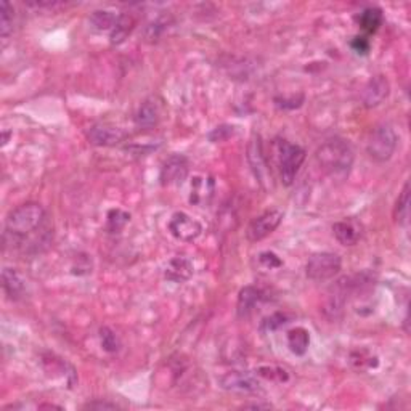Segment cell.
Returning a JSON list of instances; mask_svg holds the SVG:
<instances>
[{
	"label": "cell",
	"instance_id": "1",
	"mask_svg": "<svg viewBox=\"0 0 411 411\" xmlns=\"http://www.w3.org/2000/svg\"><path fill=\"white\" fill-rule=\"evenodd\" d=\"M45 209L39 202H26L13 209L5 222V239L12 241L13 248H23L45 222Z\"/></svg>",
	"mask_w": 411,
	"mask_h": 411
},
{
	"label": "cell",
	"instance_id": "2",
	"mask_svg": "<svg viewBox=\"0 0 411 411\" xmlns=\"http://www.w3.org/2000/svg\"><path fill=\"white\" fill-rule=\"evenodd\" d=\"M319 168L335 180H344L353 168L355 154L350 145L342 138H331L319 147L315 153Z\"/></svg>",
	"mask_w": 411,
	"mask_h": 411
},
{
	"label": "cell",
	"instance_id": "3",
	"mask_svg": "<svg viewBox=\"0 0 411 411\" xmlns=\"http://www.w3.org/2000/svg\"><path fill=\"white\" fill-rule=\"evenodd\" d=\"M398 137L394 127L387 122L379 124L369 135L366 143V153L374 163H387L397 150Z\"/></svg>",
	"mask_w": 411,
	"mask_h": 411
},
{
	"label": "cell",
	"instance_id": "4",
	"mask_svg": "<svg viewBox=\"0 0 411 411\" xmlns=\"http://www.w3.org/2000/svg\"><path fill=\"white\" fill-rule=\"evenodd\" d=\"M305 161V150L299 145H293L289 142L278 143V163H280V175H282L283 185L289 186L294 184L296 177L299 174L300 166Z\"/></svg>",
	"mask_w": 411,
	"mask_h": 411
},
{
	"label": "cell",
	"instance_id": "5",
	"mask_svg": "<svg viewBox=\"0 0 411 411\" xmlns=\"http://www.w3.org/2000/svg\"><path fill=\"white\" fill-rule=\"evenodd\" d=\"M342 268V260L335 252H316L305 265V275L312 282L332 280Z\"/></svg>",
	"mask_w": 411,
	"mask_h": 411
},
{
	"label": "cell",
	"instance_id": "6",
	"mask_svg": "<svg viewBox=\"0 0 411 411\" xmlns=\"http://www.w3.org/2000/svg\"><path fill=\"white\" fill-rule=\"evenodd\" d=\"M168 230L179 241L191 243L201 236L202 225L186 212H175L168 222Z\"/></svg>",
	"mask_w": 411,
	"mask_h": 411
},
{
	"label": "cell",
	"instance_id": "7",
	"mask_svg": "<svg viewBox=\"0 0 411 411\" xmlns=\"http://www.w3.org/2000/svg\"><path fill=\"white\" fill-rule=\"evenodd\" d=\"M282 220H283L282 211L272 209V211L264 212V214H260L259 217L252 218V222L249 223L248 230H246V238L249 239V241L257 243V241H260V239L272 235V233L280 227Z\"/></svg>",
	"mask_w": 411,
	"mask_h": 411
},
{
	"label": "cell",
	"instance_id": "8",
	"mask_svg": "<svg viewBox=\"0 0 411 411\" xmlns=\"http://www.w3.org/2000/svg\"><path fill=\"white\" fill-rule=\"evenodd\" d=\"M352 294V280L350 277H344L332 284V288L328 293L326 303H325V314L330 319H337L348 300V296Z\"/></svg>",
	"mask_w": 411,
	"mask_h": 411
},
{
	"label": "cell",
	"instance_id": "9",
	"mask_svg": "<svg viewBox=\"0 0 411 411\" xmlns=\"http://www.w3.org/2000/svg\"><path fill=\"white\" fill-rule=\"evenodd\" d=\"M188 159L182 154H172L164 161L161 168V184L164 186H179L188 177Z\"/></svg>",
	"mask_w": 411,
	"mask_h": 411
},
{
	"label": "cell",
	"instance_id": "10",
	"mask_svg": "<svg viewBox=\"0 0 411 411\" xmlns=\"http://www.w3.org/2000/svg\"><path fill=\"white\" fill-rule=\"evenodd\" d=\"M218 384L223 390L233 394H254L259 390V379L256 374L246 371H230L218 379Z\"/></svg>",
	"mask_w": 411,
	"mask_h": 411
},
{
	"label": "cell",
	"instance_id": "11",
	"mask_svg": "<svg viewBox=\"0 0 411 411\" xmlns=\"http://www.w3.org/2000/svg\"><path fill=\"white\" fill-rule=\"evenodd\" d=\"M126 138V132L121 127L108 122H98L87 132L88 143L93 147H116Z\"/></svg>",
	"mask_w": 411,
	"mask_h": 411
},
{
	"label": "cell",
	"instance_id": "12",
	"mask_svg": "<svg viewBox=\"0 0 411 411\" xmlns=\"http://www.w3.org/2000/svg\"><path fill=\"white\" fill-rule=\"evenodd\" d=\"M390 93V84L386 76H373L362 92V103L365 108H376L386 100Z\"/></svg>",
	"mask_w": 411,
	"mask_h": 411
},
{
	"label": "cell",
	"instance_id": "13",
	"mask_svg": "<svg viewBox=\"0 0 411 411\" xmlns=\"http://www.w3.org/2000/svg\"><path fill=\"white\" fill-rule=\"evenodd\" d=\"M163 118V103L156 97H150L140 103L135 113V124L140 129H154Z\"/></svg>",
	"mask_w": 411,
	"mask_h": 411
},
{
	"label": "cell",
	"instance_id": "14",
	"mask_svg": "<svg viewBox=\"0 0 411 411\" xmlns=\"http://www.w3.org/2000/svg\"><path fill=\"white\" fill-rule=\"evenodd\" d=\"M214 190L216 184L209 175H195L190 180V204L206 206L212 200V196H214Z\"/></svg>",
	"mask_w": 411,
	"mask_h": 411
},
{
	"label": "cell",
	"instance_id": "15",
	"mask_svg": "<svg viewBox=\"0 0 411 411\" xmlns=\"http://www.w3.org/2000/svg\"><path fill=\"white\" fill-rule=\"evenodd\" d=\"M248 161L251 164L254 174L259 179L260 184L268 182V168H267V159H265L264 150H262V140L259 135H254L251 142L248 145Z\"/></svg>",
	"mask_w": 411,
	"mask_h": 411
},
{
	"label": "cell",
	"instance_id": "16",
	"mask_svg": "<svg viewBox=\"0 0 411 411\" xmlns=\"http://www.w3.org/2000/svg\"><path fill=\"white\" fill-rule=\"evenodd\" d=\"M362 223L355 218H344L332 225V233L342 246H353L362 238Z\"/></svg>",
	"mask_w": 411,
	"mask_h": 411
},
{
	"label": "cell",
	"instance_id": "17",
	"mask_svg": "<svg viewBox=\"0 0 411 411\" xmlns=\"http://www.w3.org/2000/svg\"><path fill=\"white\" fill-rule=\"evenodd\" d=\"M193 272L195 268L190 259H186L184 256H177L170 259L168 265H166L164 277L166 280H169V282L179 284L188 282V280L193 277Z\"/></svg>",
	"mask_w": 411,
	"mask_h": 411
},
{
	"label": "cell",
	"instance_id": "18",
	"mask_svg": "<svg viewBox=\"0 0 411 411\" xmlns=\"http://www.w3.org/2000/svg\"><path fill=\"white\" fill-rule=\"evenodd\" d=\"M2 286L12 300H19L26 293V280L17 268L5 267L2 270Z\"/></svg>",
	"mask_w": 411,
	"mask_h": 411
},
{
	"label": "cell",
	"instance_id": "19",
	"mask_svg": "<svg viewBox=\"0 0 411 411\" xmlns=\"http://www.w3.org/2000/svg\"><path fill=\"white\" fill-rule=\"evenodd\" d=\"M135 26H137V18L132 13H121L113 31L109 33V42L113 45H121L122 42H126V39H129V35L134 33Z\"/></svg>",
	"mask_w": 411,
	"mask_h": 411
},
{
	"label": "cell",
	"instance_id": "20",
	"mask_svg": "<svg viewBox=\"0 0 411 411\" xmlns=\"http://www.w3.org/2000/svg\"><path fill=\"white\" fill-rule=\"evenodd\" d=\"M260 299H262V291L257 289L256 286H246V288L239 291L236 304L239 319H246V316L251 315V312L256 309Z\"/></svg>",
	"mask_w": 411,
	"mask_h": 411
},
{
	"label": "cell",
	"instance_id": "21",
	"mask_svg": "<svg viewBox=\"0 0 411 411\" xmlns=\"http://www.w3.org/2000/svg\"><path fill=\"white\" fill-rule=\"evenodd\" d=\"M288 347L289 350L294 353V355L298 357H303L309 350V346H310V335L309 331L305 330V328H293V330L288 331Z\"/></svg>",
	"mask_w": 411,
	"mask_h": 411
},
{
	"label": "cell",
	"instance_id": "22",
	"mask_svg": "<svg viewBox=\"0 0 411 411\" xmlns=\"http://www.w3.org/2000/svg\"><path fill=\"white\" fill-rule=\"evenodd\" d=\"M382 23H384L382 12L376 7L365 8L360 13V17H358V24H360V28L365 31L366 34L378 33V29L381 28Z\"/></svg>",
	"mask_w": 411,
	"mask_h": 411
},
{
	"label": "cell",
	"instance_id": "23",
	"mask_svg": "<svg viewBox=\"0 0 411 411\" xmlns=\"http://www.w3.org/2000/svg\"><path fill=\"white\" fill-rule=\"evenodd\" d=\"M408 217H410V184L407 182V184L403 185L402 193H400L397 198V202H395L394 218L398 225L407 227Z\"/></svg>",
	"mask_w": 411,
	"mask_h": 411
},
{
	"label": "cell",
	"instance_id": "24",
	"mask_svg": "<svg viewBox=\"0 0 411 411\" xmlns=\"http://www.w3.org/2000/svg\"><path fill=\"white\" fill-rule=\"evenodd\" d=\"M118 17L119 15L109 12V10H97V12H93L90 15V18H88V22H90L92 28L97 29V31H109L111 33L114 24L118 22Z\"/></svg>",
	"mask_w": 411,
	"mask_h": 411
},
{
	"label": "cell",
	"instance_id": "25",
	"mask_svg": "<svg viewBox=\"0 0 411 411\" xmlns=\"http://www.w3.org/2000/svg\"><path fill=\"white\" fill-rule=\"evenodd\" d=\"M130 222V214L122 209H111L106 216V232L121 233Z\"/></svg>",
	"mask_w": 411,
	"mask_h": 411
},
{
	"label": "cell",
	"instance_id": "26",
	"mask_svg": "<svg viewBox=\"0 0 411 411\" xmlns=\"http://www.w3.org/2000/svg\"><path fill=\"white\" fill-rule=\"evenodd\" d=\"M15 24V10L8 2H2L0 7V34L3 39H7L13 33Z\"/></svg>",
	"mask_w": 411,
	"mask_h": 411
},
{
	"label": "cell",
	"instance_id": "27",
	"mask_svg": "<svg viewBox=\"0 0 411 411\" xmlns=\"http://www.w3.org/2000/svg\"><path fill=\"white\" fill-rule=\"evenodd\" d=\"M100 342L103 350L108 353H118L122 347V342L119 339V336L108 326H103L100 330Z\"/></svg>",
	"mask_w": 411,
	"mask_h": 411
},
{
	"label": "cell",
	"instance_id": "28",
	"mask_svg": "<svg viewBox=\"0 0 411 411\" xmlns=\"http://www.w3.org/2000/svg\"><path fill=\"white\" fill-rule=\"evenodd\" d=\"M350 363L353 368L360 369H369V368H376L378 366V357H374L373 353H369L368 350H355L350 353Z\"/></svg>",
	"mask_w": 411,
	"mask_h": 411
},
{
	"label": "cell",
	"instance_id": "29",
	"mask_svg": "<svg viewBox=\"0 0 411 411\" xmlns=\"http://www.w3.org/2000/svg\"><path fill=\"white\" fill-rule=\"evenodd\" d=\"M169 28V19L166 17H159L158 19H154V22L150 23L147 26V29H145V38L150 42H156V40L161 39V35L166 33V29Z\"/></svg>",
	"mask_w": 411,
	"mask_h": 411
},
{
	"label": "cell",
	"instance_id": "30",
	"mask_svg": "<svg viewBox=\"0 0 411 411\" xmlns=\"http://www.w3.org/2000/svg\"><path fill=\"white\" fill-rule=\"evenodd\" d=\"M257 374L260 378H265L268 379V381H277V382H286L289 379L288 371L278 366H260L257 369Z\"/></svg>",
	"mask_w": 411,
	"mask_h": 411
},
{
	"label": "cell",
	"instance_id": "31",
	"mask_svg": "<svg viewBox=\"0 0 411 411\" xmlns=\"http://www.w3.org/2000/svg\"><path fill=\"white\" fill-rule=\"evenodd\" d=\"M259 262L264 265L267 270H273V268H280L283 265V260L280 259L277 254L272 251H264L259 254Z\"/></svg>",
	"mask_w": 411,
	"mask_h": 411
},
{
	"label": "cell",
	"instance_id": "32",
	"mask_svg": "<svg viewBox=\"0 0 411 411\" xmlns=\"http://www.w3.org/2000/svg\"><path fill=\"white\" fill-rule=\"evenodd\" d=\"M286 323H288V315L282 314V312H277V314L270 315L268 319L264 320V330L265 331H275Z\"/></svg>",
	"mask_w": 411,
	"mask_h": 411
},
{
	"label": "cell",
	"instance_id": "33",
	"mask_svg": "<svg viewBox=\"0 0 411 411\" xmlns=\"http://www.w3.org/2000/svg\"><path fill=\"white\" fill-rule=\"evenodd\" d=\"M350 47L358 55H368L369 49H371V42H369L366 35H355V38L352 39Z\"/></svg>",
	"mask_w": 411,
	"mask_h": 411
},
{
	"label": "cell",
	"instance_id": "34",
	"mask_svg": "<svg viewBox=\"0 0 411 411\" xmlns=\"http://www.w3.org/2000/svg\"><path fill=\"white\" fill-rule=\"evenodd\" d=\"M275 102H277V105L283 109H294V108H299L300 105H303L304 97L299 98V100H296V97L291 98V100H288V98H277Z\"/></svg>",
	"mask_w": 411,
	"mask_h": 411
},
{
	"label": "cell",
	"instance_id": "35",
	"mask_svg": "<svg viewBox=\"0 0 411 411\" xmlns=\"http://www.w3.org/2000/svg\"><path fill=\"white\" fill-rule=\"evenodd\" d=\"M86 410H118L119 407L116 403L111 402H102V400H95V402H88L84 405Z\"/></svg>",
	"mask_w": 411,
	"mask_h": 411
},
{
	"label": "cell",
	"instance_id": "36",
	"mask_svg": "<svg viewBox=\"0 0 411 411\" xmlns=\"http://www.w3.org/2000/svg\"><path fill=\"white\" fill-rule=\"evenodd\" d=\"M244 408H272V405H268V403H248V405H244Z\"/></svg>",
	"mask_w": 411,
	"mask_h": 411
}]
</instances>
